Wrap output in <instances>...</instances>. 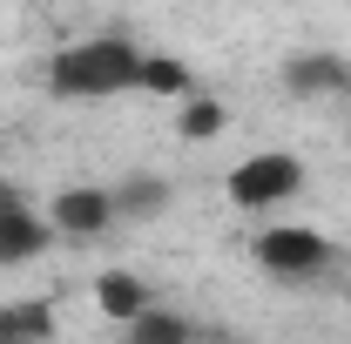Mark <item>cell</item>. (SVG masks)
Returning <instances> with one entry per match:
<instances>
[{"instance_id":"cell-11","label":"cell","mask_w":351,"mask_h":344,"mask_svg":"<svg viewBox=\"0 0 351 344\" xmlns=\"http://www.w3.org/2000/svg\"><path fill=\"white\" fill-rule=\"evenodd\" d=\"M129 344H189V324H182L176 310H156V304H149L129 324Z\"/></svg>"},{"instance_id":"cell-12","label":"cell","mask_w":351,"mask_h":344,"mask_svg":"<svg viewBox=\"0 0 351 344\" xmlns=\"http://www.w3.org/2000/svg\"><path fill=\"white\" fill-rule=\"evenodd\" d=\"M223 129H230V108L189 95V108H182V142H210V135H223Z\"/></svg>"},{"instance_id":"cell-3","label":"cell","mask_w":351,"mask_h":344,"mask_svg":"<svg viewBox=\"0 0 351 344\" xmlns=\"http://www.w3.org/2000/svg\"><path fill=\"white\" fill-rule=\"evenodd\" d=\"M257 263L270 277H284V284H298V277H324L331 270V243L304 230V223H277V230H263L257 236Z\"/></svg>"},{"instance_id":"cell-2","label":"cell","mask_w":351,"mask_h":344,"mask_svg":"<svg viewBox=\"0 0 351 344\" xmlns=\"http://www.w3.org/2000/svg\"><path fill=\"white\" fill-rule=\"evenodd\" d=\"M298 189H304V162L284 156V149H257V156H243V162L230 169V203H237V210H277V203H291Z\"/></svg>"},{"instance_id":"cell-10","label":"cell","mask_w":351,"mask_h":344,"mask_svg":"<svg viewBox=\"0 0 351 344\" xmlns=\"http://www.w3.org/2000/svg\"><path fill=\"white\" fill-rule=\"evenodd\" d=\"M142 95H176V101H189L196 95V75H189V61H176V54H142Z\"/></svg>"},{"instance_id":"cell-1","label":"cell","mask_w":351,"mask_h":344,"mask_svg":"<svg viewBox=\"0 0 351 344\" xmlns=\"http://www.w3.org/2000/svg\"><path fill=\"white\" fill-rule=\"evenodd\" d=\"M142 82V47L129 34H88L47 61V95L61 101H108Z\"/></svg>"},{"instance_id":"cell-7","label":"cell","mask_w":351,"mask_h":344,"mask_svg":"<svg viewBox=\"0 0 351 344\" xmlns=\"http://www.w3.org/2000/svg\"><path fill=\"white\" fill-rule=\"evenodd\" d=\"M95 304H101V317L135 324V317L149 310V284H142V277H129V270H108V277L95 284Z\"/></svg>"},{"instance_id":"cell-9","label":"cell","mask_w":351,"mask_h":344,"mask_svg":"<svg viewBox=\"0 0 351 344\" xmlns=\"http://www.w3.org/2000/svg\"><path fill=\"white\" fill-rule=\"evenodd\" d=\"M115 196V216H129V223H149V216L169 210V182L162 175H129L122 189H108Z\"/></svg>"},{"instance_id":"cell-6","label":"cell","mask_w":351,"mask_h":344,"mask_svg":"<svg viewBox=\"0 0 351 344\" xmlns=\"http://www.w3.org/2000/svg\"><path fill=\"white\" fill-rule=\"evenodd\" d=\"M47 236H54V223H41V216L27 210H7L0 216V270H14V263H34L47 250Z\"/></svg>"},{"instance_id":"cell-13","label":"cell","mask_w":351,"mask_h":344,"mask_svg":"<svg viewBox=\"0 0 351 344\" xmlns=\"http://www.w3.org/2000/svg\"><path fill=\"white\" fill-rule=\"evenodd\" d=\"M7 210H21V189H14V182H0V216Z\"/></svg>"},{"instance_id":"cell-5","label":"cell","mask_w":351,"mask_h":344,"mask_svg":"<svg viewBox=\"0 0 351 344\" xmlns=\"http://www.w3.org/2000/svg\"><path fill=\"white\" fill-rule=\"evenodd\" d=\"M284 88L304 95V101H317V95H345V88H351V61H338V54H298V61H284Z\"/></svg>"},{"instance_id":"cell-8","label":"cell","mask_w":351,"mask_h":344,"mask_svg":"<svg viewBox=\"0 0 351 344\" xmlns=\"http://www.w3.org/2000/svg\"><path fill=\"white\" fill-rule=\"evenodd\" d=\"M47 338H54V310L41 297L0 304V344H47Z\"/></svg>"},{"instance_id":"cell-4","label":"cell","mask_w":351,"mask_h":344,"mask_svg":"<svg viewBox=\"0 0 351 344\" xmlns=\"http://www.w3.org/2000/svg\"><path fill=\"white\" fill-rule=\"evenodd\" d=\"M47 223H54L61 236H101V230L115 223V196H108V189H88V182L82 189H61Z\"/></svg>"}]
</instances>
